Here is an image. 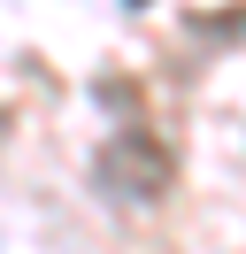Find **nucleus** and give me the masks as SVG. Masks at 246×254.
I'll use <instances>...</instances> for the list:
<instances>
[{
    "instance_id": "nucleus-2",
    "label": "nucleus",
    "mask_w": 246,
    "mask_h": 254,
    "mask_svg": "<svg viewBox=\"0 0 246 254\" xmlns=\"http://www.w3.org/2000/svg\"><path fill=\"white\" fill-rule=\"evenodd\" d=\"M131 8H146V0H131Z\"/></svg>"
},
{
    "instance_id": "nucleus-1",
    "label": "nucleus",
    "mask_w": 246,
    "mask_h": 254,
    "mask_svg": "<svg viewBox=\"0 0 246 254\" xmlns=\"http://www.w3.org/2000/svg\"><path fill=\"white\" fill-rule=\"evenodd\" d=\"M92 177H100V192H108V200H131V208H146V200H162V192H169V177H177V154H169V146L154 139L146 124H123L116 139L100 146Z\"/></svg>"
}]
</instances>
